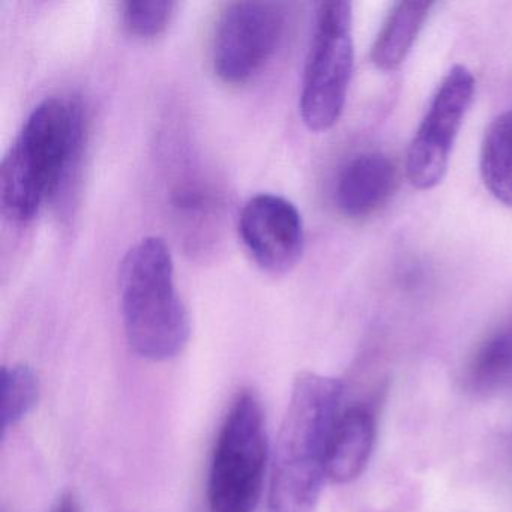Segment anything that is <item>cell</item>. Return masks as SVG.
<instances>
[{
	"mask_svg": "<svg viewBox=\"0 0 512 512\" xmlns=\"http://www.w3.org/2000/svg\"><path fill=\"white\" fill-rule=\"evenodd\" d=\"M238 229L254 262L269 274H287L301 259L304 224L296 206L284 197H251L239 215Z\"/></svg>",
	"mask_w": 512,
	"mask_h": 512,
	"instance_id": "ba28073f",
	"label": "cell"
},
{
	"mask_svg": "<svg viewBox=\"0 0 512 512\" xmlns=\"http://www.w3.org/2000/svg\"><path fill=\"white\" fill-rule=\"evenodd\" d=\"M475 98V77L454 65L440 83L406 158V175L418 190H431L445 178L458 131Z\"/></svg>",
	"mask_w": 512,
	"mask_h": 512,
	"instance_id": "52a82bcc",
	"label": "cell"
},
{
	"mask_svg": "<svg viewBox=\"0 0 512 512\" xmlns=\"http://www.w3.org/2000/svg\"><path fill=\"white\" fill-rule=\"evenodd\" d=\"M464 388L478 395L512 388V325L484 341L463 373Z\"/></svg>",
	"mask_w": 512,
	"mask_h": 512,
	"instance_id": "7c38bea8",
	"label": "cell"
},
{
	"mask_svg": "<svg viewBox=\"0 0 512 512\" xmlns=\"http://www.w3.org/2000/svg\"><path fill=\"white\" fill-rule=\"evenodd\" d=\"M397 187V169L386 155L364 152L344 164L335 182V205L352 220L376 214Z\"/></svg>",
	"mask_w": 512,
	"mask_h": 512,
	"instance_id": "9c48e42d",
	"label": "cell"
},
{
	"mask_svg": "<svg viewBox=\"0 0 512 512\" xmlns=\"http://www.w3.org/2000/svg\"><path fill=\"white\" fill-rule=\"evenodd\" d=\"M50 512H82L80 511L79 502H77L76 497L71 493H64L58 500H56L55 505H53L52 511Z\"/></svg>",
	"mask_w": 512,
	"mask_h": 512,
	"instance_id": "2e32d148",
	"label": "cell"
},
{
	"mask_svg": "<svg viewBox=\"0 0 512 512\" xmlns=\"http://www.w3.org/2000/svg\"><path fill=\"white\" fill-rule=\"evenodd\" d=\"M268 437L262 403L242 389L221 425L209 472L211 512H253L262 496Z\"/></svg>",
	"mask_w": 512,
	"mask_h": 512,
	"instance_id": "277c9868",
	"label": "cell"
},
{
	"mask_svg": "<svg viewBox=\"0 0 512 512\" xmlns=\"http://www.w3.org/2000/svg\"><path fill=\"white\" fill-rule=\"evenodd\" d=\"M125 334L134 352L149 361L175 358L190 340V316L175 284L169 247L158 236L137 242L121 266Z\"/></svg>",
	"mask_w": 512,
	"mask_h": 512,
	"instance_id": "3957f363",
	"label": "cell"
},
{
	"mask_svg": "<svg viewBox=\"0 0 512 512\" xmlns=\"http://www.w3.org/2000/svg\"><path fill=\"white\" fill-rule=\"evenodd\" d=\"M352 73V4L344 0L322 2L316 11L299 100L302 121L311 131L322 133L337 124Z\"/></svg>",
	"mask_w": 512,
	"mask_h": 512,
	"instance_id": "5b68a950",
	"label": "cell"
},
{
	"mask_svg": "<svg viewBox=\"0 0 512 512\" xmlns=\"http://www.w3.org/2000/svg\"><path fill=\"white\" fill-rule=\"evenodd\" d=\"M344 383L317 373H301L275 445L268 512H314L328 479L326 457L340 418Z\"/></svg>",
	"mask_w": 512,
	"mask_h": 512,
	"instance_id": "6da1fadb",
	"label": "cell"
},
{
	"mask_svg": "<svg viewBox=\"0 0 512 512\" xmlns=\"http://www.w3.org/2000/svg\"><path fill=\"white\" fill-rule=\"evenodd\" d=\"M376 412L353 404L341 412L326 457V473L334 484H349L362 475L376 442Z\"/></svg>",
	"mask_w": 512,
	"mask_h": 512,
	"instance_id": "30bf717a",
	"label": "cell"
},
{
	"mask_svg": "<svg viewBox=\"0 0 512 512\" xmlns=\"http://www.w3.org/2000/svg\"><path fill=\"white\" fill-rule=\"evenodd\" d=\"M431 8V2L415 0L394 5L371 50V61L379 70L395 71L404 64Z\"/></svg>",
	"mask_w": 512,
	"mask_h": 512,
	"instance_id": "8fae6325",
	"label": "cell"
},
{
	"mask_svg": "<svg viewBox=\"0 0 512 512\" xmlns=\"http://www.w3.org/2000/svg\"><path fill=\"white\" fill-rule=\"evenodd\" d=\"M479 167L491 196L512 208V110L497 116L488 125Z\"/></svg>",
	"mask_w": 512,
	"mask_h": 512,
	"instance_id": "4fadbf2b",
	"label": "cell"
},
{
	"mask_svg": "<svg viewBox=\"0 0 512 512\" xmlns=\"http://www.w3.org/2000/svg\"><path fill=\"white\" fill-rule=\"evenodd\" d=\"M286 13L275 2H236L221 14L212 43V64L223 82H250L274 58L283 41Z\"/></svg>",
	"mask_w": 512,
	"mask_h": 512,
	"instance_id": "8992f818",
	"label": "cell"
},
{
	"mask_svg": "<svg viewBox=\"0 0 512 512\" xmlns=\"http://www.w3.org/2000/svg\"><path fill=\"white\" fill-rule=\"evenodd\" d=\"M40 380L29 365L16 364L2 370V427L22 422L37 406Z\"/></svg>",
	"mask_w": 512,
	"mask_h": 512,
	"instance_id": "5bb4252c",
	"label": "cell"
},
{
	"mask_svg": "<svg viewBox=\"0 0 512 512\" xmlns=\"http://www.w3.org/2000/svg\"><path fill=\"white\" fill-rule=\"evenodd\" d=\"M83 137L85 115L74 98H46L32 110L0 167V203L8 218L34 220L58 196L76 166Z\"/></svg>",
	"mask_w": 512,
	"mask_h": 512,
	"instance_id": "7a4b0ae2",
	"label": "cell"
},
{
	"mask_svg": "<svg viewBox=\"0 0 512 512\" xmlns=\"http://www.w3.org/2000/svg\"><path fill=\"white\" fill-rule=\"evenodd\" d=\"M175 2H127L122 7V22L131 35L143 40L158 37L166 31L175 14Z\"/></svg>",
	"mask_w": 512,
	"mask_h": 512,
	"instance_id": "9a60e30c",
	"label": "cell"
}]
</instances>
